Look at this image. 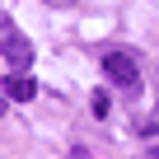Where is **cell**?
I'll return each instance as SVG.
<instances>
[{
    "label": "cell",
    "instance_id": "6da1fadb",
    "mask_svg": "<svg viewBox=\"0 0 159 159\" xmlns=\"http://www.w3.org/2000/svg\"><path fill=\"white\" fill-rule=\"evenodd\" d=\"M103 75L112 80L117 89L136 94V89H140V66H136V52H108V56H103Z\"/></svg>",
    "mask_w": 159,
    "mask_h": 159
},
{
    "label": "cell",
    "instance_id": "7a4b0ae2",
    "mask_svg": "<svg viewBox=\"0 0 159 159\" xmlns=\"http://www.w3.org/2000/svg\"><path fill=\"white\" fill-rule=\"evenodd\" d=\"M0 52H5V61L14 66V70H28L33 66V42L14 28V33H5V38H0Z\"/></svg>",
    "mask_w": 159,
    "mask_h": 159
},
{
    "label": "cell",
    "instance_id": "3957f363",
    "mask_svg": "<svg viewBox=\"0 0 159 159\" xmlns=\"http://www.w3.org/2000/svg\"><path fill=\"white\" fill-rule=\"evenodd\" d=\"M5 89H10V98H14V103H28V98L38 94V84H33L24 70H10V84H5Z\"/></svg>",
    "mask_w": 159,
    "mask_h": 159
},
{
    "label": "cell",
    "instance_id": "277c9868",
    "mask_svg": "<svg viewBox=\"0 0 159 159\" xmlns=\"http://www.w3.org/2000/svg\"><path fill=\"white\" fill-rule=\"evenodd\" d=\"M94 117H108V94H94Z\"/></svg>",
    "mask_w": 159,
    "mask_h": 159
},
{
    "label": "cell",
    "instance_id": "5b68a950",
    "mask_svg": "<svg viewBox=\"0 0 159 159\" xmlns=\"http://www.w3.org/2000/svg\"><path fill=\"white\" fill-rule=\"evenodd\" d=\"M5 33H14V24H10V14H5V10H0V38H5Z\"/></svg>",
    "mask_w": 159,
    "mask_h": 159
},
{
    "label": "cell",
    "instance_id": "8992f818",
    "mask_svg": "<svg viewBox=\"0 0 159 159\" xmlns=\"http://www.w3.org/2000/svg\"><path fill=\"white\" fill-rule=\"evenodd\" d=\"M70 159H94V154H89V150H80V145H75V150H70Z\"/></svg>",
    "mask_w": 159,
    "mask_h": 159
},
{
    "label": "cell",
    "instance_id": "52a82bcc",
    "mask_svg": "<svg viewBox=\"0 0 159 159\" xmlns=\"http://www.w3.org/2000/svg\"><path fill=\"white\" fill-rule=\"evenodd\" d=\"M47 5H75V0H47Z\"/></svg>",
    "mask_w": 159,
    "mask_h": 159
},
{
    "label": "cell",
    "instance_id": "ba28073f",
    "mask_svg": "<svg viewBox=\"0 0 159 159\" xmlns=\"http://www.w3.org/2000/svg\"><path fill=\"white\" fill-rule=\"evenodd\" d=\"M150 154H154V159H159V145H150Z\"/></svg>",
    "mask_w": 159,
    "mask_h": 159
},
{
    "label": "cell",
    "instance_id": "9c48e42d",
    "mask_svg": "<svg viewBox=\"0 0 159 159\" xmlns=\"http://www.w3.org/2000/svg\"><path fill=\"white\" fill-rule=\"evenodd\" d=\"M154 126H159V108H154Z\"/></svg>",
    "mask_w": 159,
    "mask_h": 159
},
{
    "label": "cell",
    "instance_id": "30bf717a",
    "mask_svg": "<svg viewBox=\"0 0 159 159\" xmlns=\"http://www.w3.org/2000/svg\"><path fill=\"white\" fill-rule=\"evenodd\" d=\"M0 112H5V98H0Z\"/></svg>",
    "mask_w": 159,
    "mask_h": 159
}]
</instances>
